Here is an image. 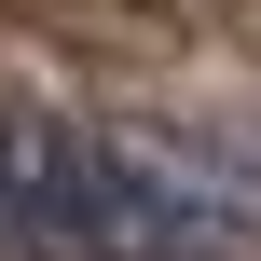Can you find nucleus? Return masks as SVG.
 I'll list each match as a JSON object with an SVG mask.
<instances>
[{"label": "nucleus", "mask_w": 261, "mask_h": 261, "mask_svg": "<svg viewBox=\"0 0 261 261\" xmlns=\"http://www.w3.org/2000/svg\"><path fill=\"white\" fill-rule=\"evenodd\" d=\"M110 234L124 261H248L261 248V165L165 138V124H110Z\"/></svg>", "instance_id": "obj_1"}, {"label": "nucleus", "mask_w": 261, "mask_h": 261, "mask_svg": "<svg viewBox=\"0 0 261 261\" xmlns=\"http://www.w3.org/2000/svg\"><path fill=\"white\" fill-rule=\"evenodd\" d=\"M0 220L41 261H124V234H110V151L83 124H55L41 96H0Z\"/></svg>", "instance_id": "obj_2"}, {"label": "nucleus", "mask_w": 261, "mask_h": 261, "mask_svg": "<svg viewBox=\"0 0 261 261\" xmlns=\"http://www.w3.org/2000/svg\"><path fill=\"white\" fill-rule=\"evenodd\" d=\"M248 165H261V151H248Z\"/></svg>", "instance_id": "obj_3"}]
</instances>
